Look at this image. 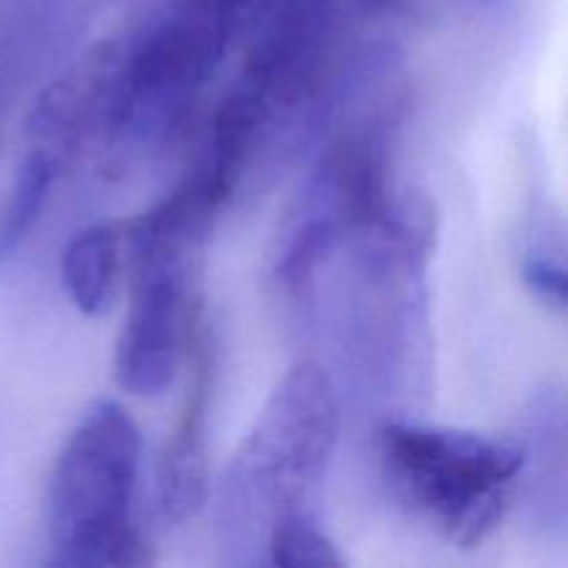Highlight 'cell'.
<instances>
[{"label":"cell","instance_id":"obj_1","mask_svg":"<svg viewBox=\"0 0 568 568\" xmlns=\"http://www.w3.org/2000/svg\"><path fill=\"white\" fill-rule=\"evenodd\" d=\"M342 408L314 361L292 366L261 408L216 491V532L233 564L264 560L277 525L316 516L314 499L338 444Z\"/></svg>","mask_w":568,"mask_h":568},{"label":"cell","instance_id":"obj_2","mask_svg":"<svg viewBox=\"0 0 568 568\" xmlns=\"http://www.w3.org/2000/svg\"><path fill=\"white\" fill-rule=\"evenodd\" d=\"M220 209L222 200L197 170L159 205L122 222L133 281L125 325L116 338L114 372L116 383L136 397L170 392L192 349L194 286Z\"/></svg>","mask_w":568,"mask_h":568},{"label":"cell","instance_id":"obj_3","mask_svg":"<svg viewBox=\"0 0 568 568\" xmlns=\"http://www.w3.org/2000/svg\"><path fill=\"white\" fill-rule=\"evenodd\" d=\"M142 436L114 399H100L67 438L50 475V566L125 568L153 564L133 519Z\"/></svg>","mask_w":568,"mask_h":568},{"label":"cell","instance_id":"obj_4","mask_svg":"<svg viewBox=\"0 0 568 568\" xmlns=\"http://www.w3.org/2000/svg\"><path fill=\"white\" fill-rule=\"evenodd\" d=\"M383 483L453 547H480L519 499V438L394 419L377 433Z\"/></svg>","mask_w":568,"mask_h":568},{"label":"cell","instance_id":"obj_5","mask_svg":"<svg viewBox=\"0 0 568 568\" xmlns=\"http://www.w3.org/2000/svg\"><path fill=\"white\" fill-rule=\"evenodd\" d=\"M222 55L211 0H181L120 44L103 122L111 155L131 161L172 142Z\"/></svg>","mask_w":568,"mask_h":568},{"label":"cell","instance_id":"obj_6","mask_svg":"<svg viewBox=\"0 0 568 568\" xmlns=\"http://www.w3.org/2000/svg\"><path fill=\"white\" fill-rule=\"evenodd\" d=\"M116 61L120 42L98 44L39 94L26 122L28 155L48 161L61 175L81 144L103 131Z\"/></svg>","mask_w":568,"mask_h":568},{"label":"cell","instance_id":"obj_7","mask_svg":"<svg viewBox=\"0 0 568 568\" xmlns=\"http://www.w3.org/2000/svg\"><path fill=\"white\" fill-rule=\"evenodd\" d=\"M521 508L547 536L568 527V408L560 386H544L521 414Z\"/></svg>","mask_w":568,"mask_h":568},{"label":"cell","instance_id":"obj_8","mask_svg":"<svg viewBox=\"0 0 568 568\" xmlns=\"http://www.w3.org/2000/svg\"><path fill=\"white\" fill-rule=\"evenodd\" d=\"M194 372L189 381L186 403L178 419L175 430L166 438L159 460V477H155V494H159V510L164 521L181 525L192 519L211 494L209 475V388H211V364L209 349L203 342H194Z\"/></svg>","mask_w":568,"mask_h":568},{"label":"cell","instance_id":"obj_9","mask_svg":"<svg viewBox=\"0 0 568 568\" xmlns=\"http://www.w3.org/2000/svg\"><path fill=\"white\" fill-rule=\"evenodd\" d=\"M125 266V231L122 222H94L83 227L61 255V277L72 305L87 316L111 308Z\"/></svg>","mask_w":568,"mask_h":568},{"label":"cell","instance_id":"obj_10","mask_svg":"<svg viewBox=\"0 0 568 568\" xmlns=\"http://www.w3.org/2000/svg\"><path fill=\"white\" fill-rule=\"evenodd\" d=\"M521 281L538 303L564 314L568 300L566 283V222L558 211H538L525 227L519 253Z\"/></svg>","mask_w":568,"mask_h":568},{"label":"cell","instance_id":"obj_11","mask_svg":"<svg viewBox=\"0 0 568 568\" xmlns=\"http://www.w3.org/2000/svg\"><path fill=\"white\" fill-rule=\"evenodd\" d=\"M264 564L277 568H342L344 558L320 527L316 516H297L270 532Z\"/></svg>","mask_w":568,"mask_h":568},{"label":"cell","instance_id":"obj_12","mask_svg":"<svg viewBox=\"0 0 568 568\" xmlns=\"http://www.w3.org/2000/svg\"><path fill=\"white\" fill-rule=\"evenodd\" d=\"M275 3L277 0H211V14H214L222 50L227 53L233 44L258 31Z\"/></svg>","mask_w":568,"mask_h":568},{"label":"cell","instance_id":"obj_13","mask_svg":"<svg viewBox=\"0 0 568 568\" xmlns=\"http://www.w3.org/2000/svg\"><path fill=\"white\" fill-rule=\"evenodd\" d=\"M480 3H497V0H480Z\"/></svg>","mask_w":568,"mask_h":568}]
</instances>
